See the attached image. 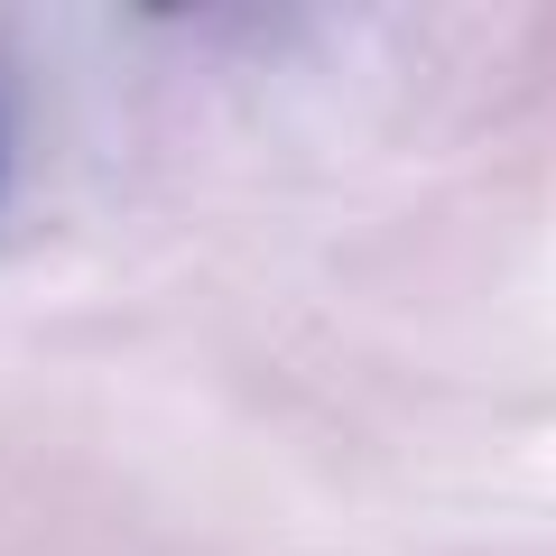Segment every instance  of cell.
Masks as SVG:
<instances>
[{
    "instance_id": "obj_1",
    "label": "cell",
    "mask_w": 556,
    "mask_h": 556,
    "mask_svg": "<svg viewBox=\"0 0 556 556\" xmlns=\"http://www.w3.org/2000/svg\"><path fill=\"white\" fill-rule=\"evenodd\" d=\"M0 167H10V112H0Z\"/></svg>"
}]
</instances>
